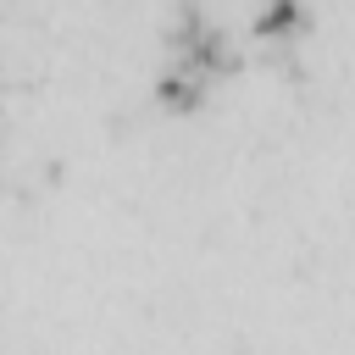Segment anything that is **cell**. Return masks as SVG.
Wrapping results in <instances>:
<instances>
[{"instance_id":"cell-1","label":"cell","mask_w":355,"mask_h":355,"mask_svg":"<svg viewBox=\"0 0 355 355\" xmlns=\"http://www.w3.org/2000/svg\"><path fill=\"white\" fill-rule=\"evenodd\" d=\"M227 67H233L227 33H222L205 11L189 6V11L178 17V28H172V39H166V72H161V83H155V89H161V105H166V111H194Z\"/></svg>"},{"instance_id":"cell-2","label":"cell","mask_w":355,"mask_h":355,"mask_svg":"<svg viewBox=\"0 0 355 355\" xmlns=\"http://www.w3.org/2000/svg\"><path fill=\"white\" fill-rule=\"evenodd\" d=\"M300 22H305L300 0H266V6H261V22H255V28H261L266 39H294V33H300Z\"/></svg>"}]
</instances>
